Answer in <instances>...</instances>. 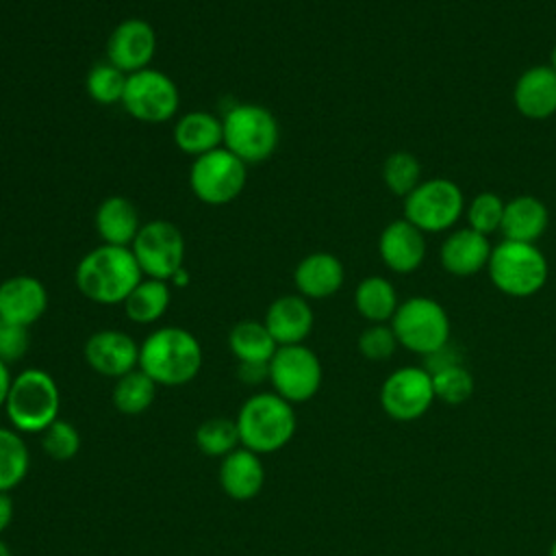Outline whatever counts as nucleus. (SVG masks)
<instances>
[{
	"label": "nucleus",
	"instance_id": "40",
	"mask_svg": "<svg viewBox=\"0 0 556 556\" xmlns=\"http://www.w3.org/2000/svg\"><path fill=\"white\" fill-rule=\"evenodd\" d=\"M13 519V500L9 493H0V534L11 526Z\"/></svg>",
	"mask_w": 556,
	"mask_h": 556
},
{
	"label": "nucleus",
	"instance_id": "41",
	"mask_svg": "<svg viewBox=\"0 0 556 556\" xmlns=\"http://www.w3.org/2000/svg\"><path fill=\"white\" fill-rule=\"evenodd\" d=\"M11 371H9V365L0 361V408H4V402H7V395H9V389H11Z\"/></svg>",
	"mask_w": 556,
	"mask_h": 556
},
{
	"label": "nucleus",
	"instance_id": "16",
	"mask_svg": "<svg viewBox=\"0 0 556 556\" xmlns=\"http://www.w3.org/2000/svg\"><path fill=\"white\" fill-rule=\"evenodd\" d=\"M48 308V291L35 276L17 274L0 282V321L30 328Z\"/></svg>",
	"mask_w": 556,
	"mask_h": 556
},
{
	"label": "nucleus",
	"instance_id": "36",
	"mask_svg": "<svg viewBox=\"0 0 556 556\" xmlns=\"http://www.w3.org/2000/svg\"><path fill=\"white\" fill-rule=\"evenodd\" d=\"M41 447L54 460H70L80 450V434L70 421L56 419L41 432Z\"/></svg>",
	"mask_w": 556,
	"mask_h": 556
},
{
	"label": "nucleus",
	"instance_id": "44",
	"mask_svg": "<svg viewBox=\"0 0 556 556\" xmlns=\"http://www.w3.org/2000/svg\"><path fill=\"white\" fill-rule=\"evenodd\" d=\"M549 61H552V65H549V67H552V70H554V72H556V46H554V48H552V54H549Z\"/></svg>",
	"mask_w": 556,
	"mask_h": 556
},
{
	"label": "nucleus",
	"instance_id": "23",
	"mask_svg": "<svg viewBox=\"0 0 556 556\" xmlns=\"http://www.w3.org/2000/svg\"><path fill=\"white\" fill-rule=\"evenodd\" d=\"M174 143L189 156H202L222 148L224 128L222 117L211 111H187L174 124Z\"/></svg>",
	"mask_w": 556,
	"mask_h": 556
},
{
	"label": "nucleus",
	"instance_id": "9",
	"mask_svg": "<svg viewBox=\"0 0 556 556\" xmlns=\"http://www.w3.org/2000/svg\"><path fill=\"white\" fill-rule=\"evenodd\" d=\"M130 252L146 278L169 282L185 267V237L172 222L150 219L141 224Z\"/></svg>",
	"mask_w": 556,
	"mask_h": 556
},
{
	"label": "nucleus",
	"instance_id": "5",
	"mask_svg": "<svg viewBox=\"0 0 556 556\" xmlns=\"http://www.w3.org/2000/svg\"><path fill=\"white\" fill-rule=\"evenodd\" d=\"M224 148L239 156L245 165L267 161L280 141V126L274 113L261 104H232L222 115Z\"/></svg>",
	"mask_w": 556,
	"mask_h": 556
},
{
	"label": "nucleus",
	"instance_id": "15",
	"mask_svg": "<svg viewBox=\"0 0 556 556\" xmlns=\"http://www.w3.org/2000/svg\"><path fill=\"white\" fill-rule=\"evenodd\" d=\"M87 365L106 378H122L139 367V343L124 330L104 328L85 341Z\"/></svg>",
	"mask_w": 556,
	"mask_h": 556
},
{
	"label": "nucleus",
	"instance_id": "38",
	"mask_svg": "<svg viewBox=\"0 0 556 556\" xmlns=\"http://www.w3.org/2000/svg\"><path fill=\"white\" fill-rule=\"evenodd\" d=\"M30 345V334L26 326H17V324H7L0 321V361L11 365L17 363Z\"/></svg>",
	"mask_w": 556,
	"mask_h": 556
},
{
	"label": "nucleus",
	"instance_id": "34",
	"mask_svg": "<svg viewBox=\"0 0 556 556\" xmlns=\"http://www.w3.org/2000/svg\"><path fill=\"white\" fill-rule=\"evenodd\" d=\"M419 161L410 152H393L382 165V178L395 195H408L419 185Z\"/></svg>",
	"mask_w": 556,
	"mask_h": 556
},
{
	"label": "nucleus",
	"instance_id": "37",
	"mask_svg": "<svg viewBox=\"0 0 556 556\" xmlns=\"http://www.w3.org/2000/svg\"><path fill=\"white\" fill-rule=\"evenodd\" d=\"M395 348H397V337L393 328L384 324H371L358 337V352L367 361H387L393 356Z\"/></svg>",
	"mask_w": 556,
	"mask_h": 556
},
{
	"label": "nucleus",
	"instance_id": "3",
	"mask_svg": "<svg viewBox=\"0 0 556 556\" xmlns=\"http://www.w3.org/2000/svg\"><path fill=\"white\" fill-rule=\"evenodd\" d=\"M235 424L241 447L258 456L271 454L282 450L295 434L293 404L274 391L254 393L241 404Z\"/></svg>",
	"mask_w": 556,
	"mask_h": 556
},
{
	"label": "nucleus",
	"instance_id": "29",
	"mask_svg": "<svg viewBox=\"0 0 556 556\" xmlns=\"http://www.w3.org/2000/svg\"><path fill=\"white\" fill-rule=\"evenodd\" d=\"M28 467L30 452L24 437L13 428L0 426V493L13 491L26 478Z\"/></svg>",
	"mask_w": 556,
	"mask_h": 556
},
{
	"label": "nucleus",
	"instance_id": "20",
	"mask_svg": "<svg viewBox=\"0 0 556 556\" xmlns=\"http://www.w3.org/2000/svg\"><path fill=\"white\" fill-rule=\"evenodd\" d=\"M517 111L528 119H547L556 113V72L549 65L526 70L513 91Z\"/></svg>",
	"mask_w": 556,
	"mask_h": 556
},
{
	"label": "nucleus",
	"instance_id": "11",
	"mask_svg": "<svg viewBox=\"0 0 556 556\" xmlns=\"http://www.w3.org/2000/svg\"><path fill=\"white\" fill-rule=\"evenodd\" d=\"M465 200L456 182L432 178L419 182L404 200V219L421 232H441L456 224L463 215Z\"/></svg>",
	"mask_w": 556,
	"mask_h": 556
},
{
	"label": "nucleus",
	"instance_id": "8",
	"mask_svg": "<svg viewBox=\"0 0 556 556\" xmlns=\"http://www.w3.org/2000/svg\"><path fill=\"white\" fill-rule=\"evenodd\" d=\"M397 343L406 350L428 356L450 343V317L445 308L430 298H408L391 317Z\"/></svg>",
	"mask_w": 556,
	"mask_h": 556
},
{
	"label": "nucleus",
	"instance_id": "24",
	"mask_svg": "<svg viewBox=\"0 0 556 556\" xmlns=\"http://www.w3.org/2000/svg\"><path fill=\"white\" fill-rule=\"evenodd\" d=\"M489 239L471 228L452 232L441 245V265L454 276H473L489 265Z\"/></svg>",
	"mask_w": 556,
	"mask_h": 556
},
{
	"label": "nucleus",
	"instance_id": "45",
	"mask_svg": "<svg viewBox=\"0 0 556 556\" xmlns=\"http://www.w3.org/2000/svg\"><path fill=\"white\" fill-rule=\"evenodd\" d=\"M549 556H556V539H554V543L549 545Z\"/></svg>",
	"mask_w": 556,
	"mask_h": 556
},
{
	"label": "nucleus",
	"instance_id": "39",
	"mask_svg": "<svg viewBox=\"0 0 556 556\" xmlns=\"http://www.w3.org/2000/svg\"><path fill=\"white\" fill-rule=\"evenodd\" d=\"M237 376L243 384H261L269 380V363H239Z\"/></svg>",
	"mask_w": 556,
	"mask_h": 556
},
{
	"label": "nucleus",
	"instance_id": "25",
	"mask_svg": "<svg viewBox=\"0 0 556 556\" xmlns=\"http://www.w3.org/2000/svg\"><path fill=\"white\" fill-rule=\"evenodd\" d=\"M547 228V208L534 195H517L504 206L500 230L510 241L534 243Z\"/></svg>",
	"mask_w": 556,
	"mask_h": 556
},
{
	"label": "nucleus",
	"instance_id": "1",
	"mask_svg": "<svg viewBox=\"0 0 556 556\" xmlns=\"http://www.w3.org/2000/svg\"><path fill=\"white\" fill-rule=\"evenodd\" d=\"M143 274L130 248L100 243L91 248L76 265V289L96 304H124Z\"/></svg>",
	"mask_w": 556,
	"mask_h": 556
},
{
	"label": "nucleus",
	"instance_id": "21",
	"mask_svg": "<svg viewBox=\"0 0 556 556\" xmlns=\"http://www.w3.org/2000/svg\"><path fill=\"white\" fill-rule=\"evenodd\" d=\"M219 484L224 493L232 500L243 502L256 497L265 484V469L261 456L245 447H237L226 454L219 465Z\"/></svg>",
	"mask_w": 556,
	"mask_h": 556
},
{
	"label": "nucleus",
	"instance_id": "26",
	"mask_svg": "<svg viewBox=\"0 0 556 556\" xmlns=\"http://www.w3.org/2000/svg\"><path fill=\"white\" fill-rule=\"evenodd\" d=\"M228 348L239 363H269L278 343L263 321L241 319L228 332Z\"/></svg>",
	"mask_w": 556,
	"mask_h": 556
},
{
	"label": "nucleus",
	"instance_id": "22",
	"mask_svg": "<svg viewBox=\"0 0 556 556\" xmlns=\"http://www.w3.org/2000/svg\"><path fill=\"white\" fill-rule=\"evenodd\" d=\"M93 226L102 243L130 248L141 228V219L137 206L128 198L109 195L98 204Z\"/></svg>",
	"mask_w": 556,
	"mask_h": 556
},
{
	"label": "nucleus",
	"instance_id": "18",
	"mask_svg": "<svg viewBox=\"0 0 556 556\" xmlns=\"http://www.w3.org/2000/svg\"><path fill=\"white\" fill-rule=\"evenodd\" d=\"M378 252L389 269L397 274H410L421 265L426 256L424 232L408 219L391 222L378 239Z\"/></svg>",
	"mask_w": 556,
	"mask_h": 556
},
{
	"label": "nucleus",
	"instance_id": "30",
	"mask_svg": "<svg viewBox=\"0 0 556 556\" xmlns=\"http://www.w3.org/2000/svg\"><path fill=\"white\" fill-rule=\"evenodd\" d=\"M156 387L159 384L137 367L115 380L113 404L124 415H139L154 402Z\"/></svg>",
	"mask_w": 556,
	"mask_h": 556
},
{
	"label": "nucleus",
	"instance_id": "10",
	"mask_svg": "<svg viewBox=\"0 0 556 556\" xmlns=\"http://www.w3.org/2000/svg\"><path fill=\"white\" fill-rule=\"evenodd\" d=\"M122 106L130 117L146 124H163L176 117L180 96L176 83L161 70L146 67L128 74Z\"/></svg>",
	"mask_w": 556,
	"mask_h": 556
},
{
	"label": "nucleus",
	"instance_id": "13",
	"mask_svg": "<svg viewBox=\"0 0 556 556\" xmlns=\"http://www.w3.org/2000/svg\"><path fill=\"white\" fill-rule=\"evenodd\" d=\"M434 402L432 376L424 367H400L380 389V406L395 421H415Z\"/></svg>",
	"mask_w": 556,
	"mask_h": 556
},
{
	"label": "nucleus",
	"instance_id": "27",
	"mask_svg": "<svg viewBox=\"0 0 556 556\" xmlns=\"http://www.w3.org/2000/svg\"><path fill=\"white\" fill-rule=\"evenodd\" d=\"M172 302V287L165 280L141 278V282L124 300V313L135 324L159 321Z\"/></svg>",
	"mask_w": 556,
	"mask_h": 556
},
{
	"label": "nucleus",
	"instance_id": "7",
	"mask_svg": "<svg viewBox=\"0 0 556 556\" xmlns=\"http://www.w3.org/2000/svg\"><path fill=\"white\" fill-rule=\"evenodd\" d=\"M248 180V165L224 146L195 156L189 167L191 193L208 206H224L237 200Z\"/></svg>",
	"mask_w": 556,
	"mask_h": 556
},
{
	"label": "nucleus",
	"instance_id": "17",
	"mask_svg": "<svg viewBox=\"0 0 556 556\" xmlns=\"http://www.w3.org/2000/svg\"><path fill=\"white\" fill-rule=\"evenodd\" d=\"M313 308L306 298L300 293L295 295H280L276 298L263 317V324L267 326L269 334L278 345H298L304 343V339L313 330Z\"/></svg>",
	"mask_w": 556,
	"mask_h": 556
},
{
	"label": "nucleus",
	"instance_id": "42",
	"mask_svg": "<svg viewBox=\"0 0 556 556\" xmlns=\"http://www.w3.org/2000/svg\"><path fill=\"white\" fill-rule=\"evenodd\" d=\"M189 282V274H187V269L182 267V269H178L176 274H174V278L169 280V285H176V287H185Z\"/></svg>",
	"mask_w": 556,
	"mask_h": 556
},
{
	"label": "nucleus",
	"instance_id": "32",
	"mask_svg": "<svg viewBox=\"0 0 556 556\" xmlns=\"http://www.w3.org/2000/svg\"><path fill=\"white\" fill-rule=\"evenodd\" d=\"M126 80H128V74L117 70L109 61H102L87 72L85 89H87V96L98 104H104V106L122 104Z\"/></svg>",
	"mask_w": 556,
	"mask_h": 556
},
{
	"label": "nucleus",
	"instance_id": "31",
	"mask_svg": "<svg viewBox=\"0 0 556 556\" xmlns=\"http://www.w3.org/2000/svg\"><path fill=\"white\" fill-rule=\"evenodd\" d=\"M195 445L206 456L224 458L226 454H230L232 450H237L241 445L235 419H230V417H208L195 430Z\"/></svg>",
	"mask_w": 556,
	"mask_h": 556
},
{
	"label": "nucleus",
	"instance_id": "2",
	"mask_svg": "<svg viewBox=\"0 0 556 556\" xmlns=\"http://www.w3.org/2000/svg\"><path fill=\"white\" fill-rule=\"evenodd\" d=\"M202 367V345L198 337L180 326L152 330L139 343V369L161 387L191 382Z\"/></svg>",
	"mask_w": 556,
	"mask_h": 556
},
{
	"label": "nucleus",
	"instance_id": "33",
	"mask_svg": "<svg viewBox=\"0 0 556 556\" xmlns=\"http://www.w3.org/2000/svg\"><path fill=\"white\" fill-rule=\"evenodd\" d=\"M434 397L445 404H463L473 393V378L460 363L441 367L430 374Z\"/></svg>",
	"mask_w": 556,
	"mask_h": 556
},
{
	"label": "nucleus",
	"instance_id": "14",
	"mask_svg": "<svg viewBox=\"0 0 556 556\" xmlns=\"http://www.w3.org/2000/svg\"><path fill=\"white\" fill-rule=\"evenodd\" d=\"M156 52V33L141 17L122 20L106 39V61L124 74L150 67Z\"/></svg>",
	"mask_w": 556,
	"mask_h": 556
},
{
	"label": "nucleus",
	"instance_id": "6",
	"mask_svg": "<svg viewBox=\"0 0 556 556\" xmlns=\"http://www.w3.org/2000/svg\"><path fill=\"white\" fill-rule=\"evenodd\" d=\"M493 285L513 298L534 295L547 280V261L534 243L504 239L489 256Z\"/></svg>",
	"mask_w": 556,
	"mask_h": 556
},
{
	"label": "nucleus",
	"instance_id": "35",
	"mask_svg": "<svg viewBox=\"0 0 556 556\" xmlns=\"http://www.w3.org/2000/svg\"><path fill=\"white\" fill-rule=\"evenodd\" d=\"M504 206L506 204L502 202V198L497 193H491V191L478 193L467 208L469 228L484 237L493 230H500L502 217H504Z\"/></svg>",
	"mask_w": 556,
	"mask_h": 556
},
{
	"label": "nucleus",
	"instance_id": "28",
	"mask_svg": "<svg viewBox=\"0 0 556 556\" xmlns=\"http://www.w3.org/2000/svg\"><path fill=\"white\" fill-rule=\"evenodd\" d=\"M354 306L371 324L391 319L397 311V293L393 285L382 276H369L358 282L354 291Z\"/></svg>",
	"mask_w": 556,
	"mask_h": 556
},
{
	"label": "nucleus",
	"instance_id": "12",
	"mask_svg": "<svg viewBox=\"0 0 556 556\" xmlns=\"http://www.w3.org/2000/svg\"><path fill=\"white\" fill-rule=\"evenodd\" d=\"M269 382L289 404L308 402L321 387V363L304 343L278 345L269 361Z\"/></svg>",
	"mask_w": 556,
	"mask_h": 556
},
{
	"label": "nucleus",
	"instance_id": "43",
	"mask_svg": "<svg viewBox=\"0 0 556 556\" xmlns=\"http://www.w3.org/2000/svg\"><path fill=\"white\" fill-rule=\"evenodd\" d=\"M0 556H11V552H9V547H7V543L0 539Z\"/></svg>",
	"mask_w": 556,
	"mask_h": 556
},
{
	"label": "nucleus",
	"instance_id": "19",
	"mask_svg": "<svg viewBox=\"0 0 556 556\" xmlns=\"http://www.w3.org/2000/svg\"><path fill=\"white\" fill-rule=\"evenodd\" d=\"M345 278L343 263L330 252H311L293 269V285L306 300L334 295Z\"/></svg>",
	"mask_w": 556,
	"mask_h": 556
},
{
	"label": "nucleus",
	"instance_id": "4",
	"mask_svg": "<svg viewBox=\"0 0 556 556\" xmlns=\"http://www.w3.org/2000/svg\"><path fill=\"white\" fill-rule=\"evenodd\" d=\"M59 410L61 391L48 371L28 367L13 376L4 402V413L13 430L20 434L43 432L52 421L59 419Z\"/></svg>",
	"mask_w": 556,
	"mask_h": 556
}]
</instances>
